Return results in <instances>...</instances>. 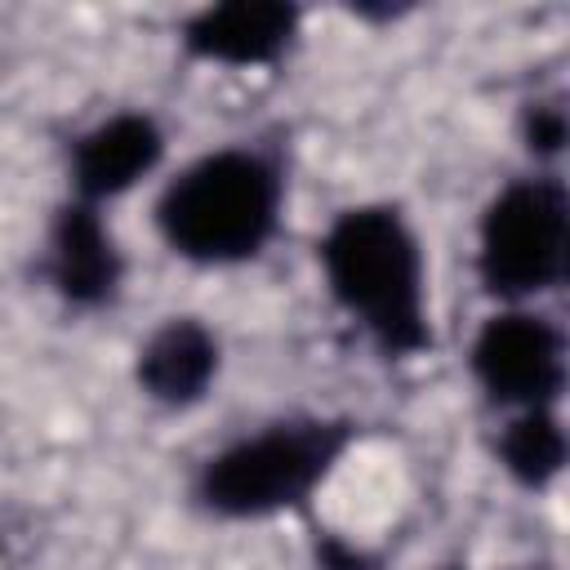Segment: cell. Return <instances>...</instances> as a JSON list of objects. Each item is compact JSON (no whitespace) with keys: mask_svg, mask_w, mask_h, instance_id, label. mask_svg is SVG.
<instances>
[{"mask_svg":"<svg viewBox=\"0 0 570 570\" xmlns=\"http://www.w3.org/2000/svg\"><path fill=\"white\" fill-rule=\"evenodd\" d=\"M321 267L334 303L387 356H414L432 343L419 236L392 205L343 209L321 240Z\"/></svg>","mask_w":570,"mask_h":570,"instance_id":"6da1fadb","label":"cell"},{"mask_svg":"<svg viewBox=\"0 0 570 570\" xmlns=\"http://www.w3.org/2000/svg\"><path fill=\"white\" fill-rule=\"evenodd\" d=\"M281 214V178L272 160L245 147L191 160L160 196L156 223L174 254L191 263L254 258Z\"/></svg>","mask_w":570,"mask_h":570,"instance_id":"7a4b0ae2","label":"cell"},{"mask_svg":"<svg viewBox=\"0 0 570 570\" xmlns=\"http://www.w3.org/2000/svg\"><path fill=\"white\" fill-rule=\"evenodd\" d=\"M347 445V423L294 419L218 450L196 481V494L218 517H267L303 503Z\"/></svg>","mask_w":570,"mask_h":570,"instance_id":"3957f363","label":"cell"},{"mask_svg":"<svg viewBox=\"0 0 570 570\" xmlns=\"http://www.w3.org/2000/svg\"><path fill=\"white\" fill-rule=\"evenodd\" d=\"M570 214L552 178H521L503 187L481 218V281L499 298H530L566 272Z\"/></svg>","mask_w":570,"mask_h":570,"instance_id":"277c9868","label":"cell"},{"mask_svg":"<svg viewBox=\"0 0 570 570\" xmlns=\"http://www.w3.org/2000/svg\"><path fill=\"white\" fill-rule=\"evenodd\" d=\"M472 374L490 401L517 410H552L566 383V343L548 316L499 312L472 343Z\"/></svg>","mask_w":570,"mask_h":570,"instance_id":"5b68a950","label":"cell"},{"mask_svg":"<svg viewBox=\"0 0 570 570\" xmlns=\"http://www.w3.org/2000/svg\"><path fill=\"white\" fill-rule=\"evenodd\" d=\"M160 151H165V134L142 111H120V116L94 125L89 134H80V142L71 151L76 200L98 205L107 196L129 191L142 174L156 169Z\"/></svg>","mask_w":570,"mask_h":570,"instance_id":"8992f818","label":"cell"},{"mask_svg":"<svg viewBox=\"0 0 570 570\" xmlns=\"http://www.w3.org/2000/svg\"><path fill=\"white\" fill-rule=\"evenodd\" d=\"M298 9L276 4V0H232L200 9L187 22V49L205 62H227V67H258L285 53L294 40Z\"/></svg>","mask_w":570,"mask_h":570,"instance_id":"52a82bcc","label":"cell"},{"mask_svg":"<svg viewBox=\"0 0 570 570\" xmlns=\"http://www.w3.org/2000/svg\"><path fill=\"white\" fill-rule=\"evenodd\" d=\"M49 281L71 307H98L120 285V249L94 205L71 200L49 232Z\"/></svg>","mask_w":570,"mask_h":570,"instance_id":"ba28073f","label":"cell"},{"mask_svg":"<svg viewBox=\"0 0 570 570\" xmlns=\"http://www.w3.org/2000/svg\"><path fill=\"white\" fill-rule=\"evenodd\" d=\"M218 374V338L191 321L174 316L138 347V387L160 405H191Z\"/></svg>","mask_w":570,"mask_h":570,"instance_id":"9c48e42d","label":"cell"},{"mask_svg":"<svg viewBox=\"0 0 570 570\" xmlns=\"http://www.w3.org/2000/svg\"><path fill=\"white\" fill-rule=\"evenodd\" d=\"M499 459L521 485H548L566 463V432L552 410H521L499 436Z\"/></svg>","mask_w":570,"mask_h":570,"instance_id":"30bf717a","label":"cell"},{"mask_svg":"<svg viewBox=\"0 0 570 570\" xmlns=\"http://www.w3.org/2000/svg\"><path fill=\"white\" fill-rule=\"evenodd\" d=\"M525 138H530V151L552 156L566 142V116H561V107H534L530 111V125H525Z\"/></svg>","mask_w":570,"mask_h":570,"instance_id":"8fae6325","label":"cell"}]
</instances>
